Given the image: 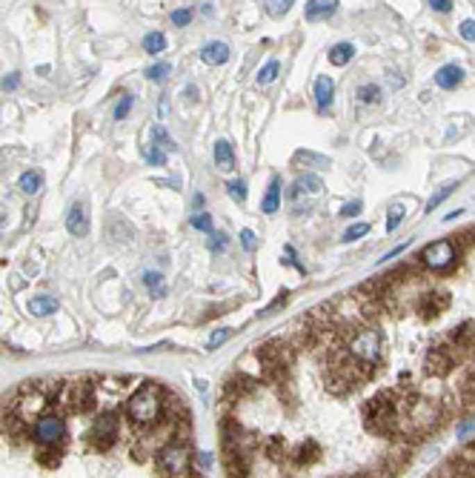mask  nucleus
<instances>
[{
    "mask_svg": "<svg viewBox=\"0 0 475 478\" xmlns=\"http://www.w3.org/2000/svg\"><path fill=\"white\" fill-rule=\"evenodd\" d=\"M132 387L103 375L17 387L0 401V478H203L186 404L135 421Z\"/></svg>",
    "mask_w": 475,
    "mask_h": 478,
    "instance_id": "obj_1",
    "label": "nucleus"
},
{
    "mask_svg": "<svg viewBox=\"0 0 475 478\" xmlns=\"http://www.w3.org/2000/svg\"><path fill=\"white\" fill-rule=\"evenodd\" d=\"M344 349L355 358V361L361 364H378V358H381V332H378L375 327H358L352 332V336L347 338Z\"/></svg>",
    "mask_w": 475,
    "mask_h": 478,
    "instance_id": "obj_2",
    "label": "nucleus"
},
{
    "mask_svg": "<svg viewBox=\"0 0 475 478\" xmlns=\"http://www.w3.org/2000/svg\"><path fill=\"white\" fill-rule=\"evenodd\" d=\"M461 364V352H456L453 347H433L430 352H426L424 358V372L426 375H433V378H444L449 375L456 367Z\"/></svg>",
    "mask_w": 475,
    "mask_h": 478,
    "instance_id": "obj_3",
    "label": "nucleus"
},
{
    "mask_svg": "<svg viewBox=\"0 0 475 478\" xmlns=\"http://www.w3.org/2000/svg\"><path fill=\"white\" fill-rule=\"evenodd\" d=\"M421 264L426 267V270H449L456 264V244L453 241H433V244H426L424 249H421Z\"/></svg>",
    "mask_w": 475,
    "mask_h": 478,
    "instance_id": "obj_4",
    "label": "nucleus"
},
{
    "mask_svg": "<svg viewBox=\"0 0 475 478\" xmlns=\"http://www.w3.org/2000/svg\"><path fill=\"white\" fill-rule=\"evenodd\" d=\"M447 301H449V295H447V292H438V290L424 292V295L418 298V315H421L424 321L438 318V315L444 313V309H447Z\"/></svg>",
    "mask_w": 475,
    "mask_h": 478,
    "instance_id": "obj_5",
    "label": "nucleus"
},
{
    "mask_svg": "<svg viewBox=\"0 0 475 478\" xmlns=\"http://www.w3.org/2000/svg\"><path fill=\"white\" fill-rule=\"evenodd\" d=\"M447 347H453L456 352H472L475 347V324H458L447 332Z\"/></svg>",
    "mask_w": 475,
    "mask_h": 478,
    "instance_id": "obj_6",
    "label": "nucleus"
},
{
    "mask_svg": "<svg viewBox=\"0 0 475 478\" xmlns=\"http://www.w3.org/2000/svg\"><path fill=\"white\" fill-rule=\"evenodd\" d=\"M321 192H324V181H321L318 175H312V172H306V175H301V178L292 183L290 201H298V198H318Z\"/></svg>",
    "mask_w": 475,
    "mask_h": 478,
    "instance_id": "obj_7",
    "label": "nucleus"
},
{
    "mask_svg": "<svg viewBox=\"0 0 475 478\" xmlns=\"http://www.w3.org/2000/svg\"><path fill=\"white\" fill-rule=\"evenodd\" d=\"M201 58H203V63H209V66H221V63L229 60V46H226L224 40L206 43L203 49H201Z\"/></svg>",
    "mask_w": 475,
    "mask_h": 478,
    "instance_id": "obj_8",
    "label": "nucleus"
},
{
    "mask_svg": "<svg viewBox=\"0 0 475 478\" xmlns=\"http://www.w3.org/2000/svg\"><path fill=\"white\" fill-rule=\"evenodd\" d=\"M332 98H335V83H332L329 75H321L315 81V101H318V109L326 112L332 106Z\"/></svg>",
    "mask_w": 475,
    "mask_h": 478,
    "instance_id": "obj_9",
    "label": "nucleus"
},
{
    "mask_svg": "<svg viewBox=\"0 0 475 478\" xmlns=\"http://www.w3.org/2000/svg\"><path fill=\"white\" fill-rule=\"evenodd\" d=\"M461 81H464V69H461V66H456V63L441 66V69H438V75H435V83H438L441 89H456Z\"/></svg>",
    "mask_w": 475,
    "mask_h": 478,
    "instance_id": "obj_10",
    "label": "nucleus"
},
{
    "mask_svg": "<svg viewBox=\"0 0 475 478\" xmlns=\"http://www.w3.org/2000/svg\"><path fill=\"white\" fill-rule=\"evenodd\" d=\"M66 229L72 235H86L89 232V218H86V209L81 204H75L72 209H69V218H66Z\"/></svg>",
    "mask_w": 475,
    "mask_h": 478,
    "instance_id": "obj_11",
    "label": "nucleus"
},
{
    "mask_svg": "<svg viewBox=\"0 0 475 478\" xmlns=\"http://www.w3.org/2000/svg\"><path fill=\"white\" fill-rule=\"evenodd\" d=\"M338 9V3H332V0H312V3H306V20H324V17H332Z\"/></svg>",
    "mask_w": 475,
    "mask_h": 478,
    "instance_id": "obj_12",
    "label": "nucleus"
},
{
    "mask_svg": "<svg viewBox=\"0 0 475 478\" xmlns=\"http://www.w3.org/2000/svg\"><path fill=\"white\" fill-rule=\"evenodd\" d=\"M278 206H281V178L275 175L269 181V189H267L264 201H260V209H264L267 215H272V212H278Z\"/></svg>",
    "mask_w": 475,
    "mask_h": 478,
    "instance_id": "obj_13",
    "label": "nucleus"
},
{
    "mask_svg": "<svg viewBox=\"0 0 475 478\" xmlns=\"http://www.w3.org/2000/svg\"><path fill=\"white\" fill-rule=\"evenodd\" d=\"M355 58V46L352 43H335L329 49V63L332 66H347Z\"/></svg>",
    "mask_w": 475,
    "mask_h": 478,
    "instance_id": "obj_14",
    "label": "nucleus"
},
{
    "mask_svg": "<svg viewBox=\"0 0 475 478\" xmlns=\"http://www.w3.org/2000/svg\"><path fill=\"white\" fill-rule=\"evenodd\" d=\"M29 313H32V315H38V318H46V315L58 313V301H55V298H49V295H40V298H35V301L29 304Z\"/></svg>",
    "mask_w": 475,
    "mask_h": 478,
    "instance_id": "obj_15",
    "label": "nucleus"
},
{
    "mask_svg": "<svg viewBox=\"0 0 475 478\" xmlns=\"http://www.w3.org/2000/svg\"><path fill=\"white\" fill-rule=\"evenodd\" d=\"M215 160H218V166H221L224 172H229L232 166H235V155H232V147H229L226 140H218L215 143Z\"/></svg>",
    "mask_w": 475,
    "mask_h": 478,
    "instance_id": "obj_16",
    "label": "nucleus"
},
{
    "mask_svg": "<svg viewBox=\"0 0 475 478\" xmlns=\"http://www.w3.org/2000/svg\"><path fill=\"white\" fill-rule=\"evenodd\" d=\"M469 117H464V115H458V117H453V121H449V129L444 132V138L447 140H456V138H461V135H467L469 132Z\"/></svg>",
    "mask_w": 475,
    "mask_h": 478,
    "instance_id": "obj_17",
    "label": "nucleus"
},
{
    "mask_svg": "<svg viewBox=\"0 0 475 478\" xmlns=\"http://www.w3.org/2000/svg\"><path fill=\"white\" fill-rule=\"evenodd\" d=\"M40 186H43V175H40V172H23V175H20V189H23L26 195H35Z\"/></svg>",
    "mask_w": 475,
    "mask_h": 478,
    "instance_id": "obj_18",
    "label": "nucleus"
},
{
    "mask_svg": "<svg viewBox=\"0 0 475 478\" xmlns=\"http://www.w3.org/2000/svg\"><path fill=\"white\" fill-rule=\"evenodd\" d=\"M144 283H147V290H149L155 298H163V295H166V283H163V275H160V272H147V275H144Z\"/></svg>",
    "mask_w": 475,
    "mask_h": 478,
    "instance_id": "obj_19",
    "label": "nucleus"
},
{
    "mask_svg": "<svg viewBox=\"0 0 475 478\" xmlns=\"http://www.w3.org/2000/svg\"><path fill=\"white\" fill-rule=\"evenodd\" d=\"M152 140H155L152 147H158L160 152H163V149H166V152H175V149H178V147H175V140H172L169 135H166V129H163V126H155V129H152Z\"/></svg>",
    "mask_w": 475,
    "mask_h": 478,
    "instance_id": "obj_20",
    "label": "nucleus"
},
{
    "mask_svg": "<svg viewBox=\"0 0 475 478\" xmlns=\"http://www.w3.org/2000/svg\"><path fill=\"white\" fill-rule=\"evenodd\" d=\"M144 49H147V55H160L166 49V38L160 32H149L144 38Z\"/></svg>",
    "mask_w": 475,
    "mask_h": 478,
    "instance_id": "obj_21",
    "label": "nucleus"
},
{
    "mask_svg": "<svg viewBox=\"0 0 475 478\" xmlns=\"http://www.w3.org/2000/svg\"><path fill=\"white\" fill-rule=\"evenodd\" d=\"M378 98H381V89H378L375 83H364L358 89V101L361 104H378Z\"/></svg>",
    "mask_w": 475,
    "mask_h": 478,
    "instance_id": "obj_22",
    "label": "nucleus"
},
{
    "mask_svg": "<svg viewBox=\"0 0 475 478\" xmlns=\"http://www.w3.org/2000/svg\"><path fill=\"white\" fill-rule=\"evenodd\" d=\"M278 72H281V63H278V60H269V63H267L264 69H260V75H258V83H264V86H267V83H272V81L278 78Z\"/></svg>",
    "mask_w": 475,
    "mask_h": 478,
    "instance_id": "obj_23",
    "label": "nucleus"
},
{
    "mask_svg": "<svg viewBox=\"0 0 475 478\" xmlns=\"http://www.w3.org/2000/svg\"><path fill=\"white\" fill-rule=\"evenodd\" d=\"M295 163H312V166H329V160H326L324 155H315V152H306V149H301V152L295 155Z\"/></svg>",
    "mask_w": 475,
    "mask_h": 478,
    "instance_id": "obj_24",
    "label": "nucleus"
},
{
    "mask_svg": "<svg viewBox=\"0 0 475 478\" xmlns=\"http://www.w3.org/2000/svg\"><path fill=\"white\" fill-rule=\"evenodd\" d=\"M226 189H229V195H232L238 204L247 201V181H241V178H238V181H229Z\"/></svg>",
    "mask_w": 475,
    "mask_h": 478,
    "instance_id": "obj_25",
    "label": "nucleus"
},
{
    "mask_svg": "<svg viewBox=\"0 0 475 478\" xmlns=\"http://www.w3.org/2000/svg\"><path fill=\"white\" fill-rule=\"evenodd\" d=\"M367 232H369V224H364V221H361V224H352V226L344 232V244H349V241H358V238H364Z\"/></svg>",
    "mask_w": 475,
    "mask_h": 478,
    "instance_id": "obj_26",
    "label": "nucleus"
},
{
    "mask_svg": "<svg viewBox=\"0 0 475 478\" xmlns=\"http://www.w3.org/2000/svg\"><path fill=\"white\" fill-rule=\"evenodd\" d=\"M169 72H172L169 63H158V66H149V69H147V78H149V81H163L166 75H169Z\"/></svg>",
    "mask_w": 475,
    "mask_h": 478,
    "instance_id": "obj_27",
    "label": "nucleus"
},
{
    "mask_svg": "<svg viewBox=\"0 0 475 478\" xmlns=\"http://www.w3.org/2000/svg\"><path fill=\"white\" fill-rule=\"evenodd\" d=\"M401 221H403V206H392L387 215V232H395Z\"/></svg>",
    "mask_w": 475,
    "mask_h": 478,
    "instance_id": "obj_28",
    "label": "nucleus"
},
{
    "mask_svg": "<svg viewBox=\"0 0 475 478\" xmlns=\"http://www.w3.org/2000/svg\"><path fill=\"white\" fill-rule=\"evenodd\" d=\"M290 9H292V3H290V0H283V3H281V0H275V3H267V15H272V17L287 15Z\"/></svg>",
    "mask_w": 475,
    "mask_h": 478,
    "instance_id": "obj_29",
    "label": "nucleus"
},
{
    "mask_svg": "<svg viewBox=\"0 0 475 478\" xmlns=\"http://www.w3.org/2000/svg\"><path fill=\"white\" fill-rule=\"evenodd\" d=\"M169 20L175 23V26H186V23H192V9H175L169 15Z\"/></svg>",
    "mask_w": 475,
    "mask_h": 478,
    "instance_id": "obj_30",
    "label": "nucleus"
},
{
    "mask_svg": "<svg viewBox=\"0 0 475 478\" xmlns=\"http://www.w3.org/2000/svg\"><path fill=\"white\" fill-rule=\"evenodd\" d=\"M453 189H456V183H449V186L438 189V192H435V195L430 198V204H426V209H430V212H433V209H435V206H438V204H441V201H444V198H447L449 192H453Z\"/></svg>",
    "mask_w": 475,
    "mask_h": 478,
    "instance_id": "obj_31",
    "label": "nucleus"
},
{
    "mask_svg": "<svg viewBox=\"0 0 475 478\" xmlns=\"http://www.w3.org/2000/svg\"><path fill=\"white\" fill-rule=\"evenodd\" d=\"M192 226L201 229V232H212V218H209V212H201L192 218Z\"/></svg>",
    "mask_w": 475,
    "mask_h": 478,
    "instance_id": "obj_32",
    "label": "nucleus"
},
{
    "mask_svg": "<svg viewBox=\"0 0 475 478\" xmlns=\"http://www.w3.org/2000/svg\"><path fill=\"white\" fill-rule=\"evenodd\" d=\"M226 338H229V329H218V332H212V336H209V341H206V349H215V347H221Z\"/></svg>",
    "mask_w": 475,
    "mask_h": 478,
    "instance_id": "obj_33",
    "label": "nucleus"
},
{
    "mask_svg": "<svg viewBox=\"0 0 475 478\" xmlns=\"http://www.w3.org/2000/svg\"><path fill=\"white\" fill-rule=\"evenodd\" d=\"M283 301H287V290H283V292H281V295H278L267 309H260V318H267V315H272V313H275V309H281V306H283Z\"/></svg>",
    "mask_w": 475,
    "mask_h": 478,
    "instance_id": "obj_34",
    "label": "nucleus"
},
{
    "mask_svg": "<svg viewBox=\"0 0 475 478\" xmlns=\"http://www.w3.org/2000/svg\"><path fill=\"white\" fill-rule=\"evenodd\" d=\"M129 109H132V98H124L121 104L115 106V121H124V117L129 115Z\"/></svg>",
    "mask_w": 475,
    "mask_h": 478,
    "instance_id": "obj_35",
    "label": "nucleus"
},
{
    "mask_svg": "<svg viewBox=\"0 0 475 478\" xmlns=\"http://www.w3.org/2000/svg\"><path fill=\"white\" fill-rule=\"evenodd\" d=\"M241 244H244V249H247V252H252V249L258 247V241H255V232L244 229V232H241Z\"/></svg>",
    "mask_w": 475,
    "mask_h": 478,
    "instance_id": "obj_36",
    "label": "nucleus"
},
{
    "mask_svg": "<svg viewBox=\"0 0 475 478\" xmlns=\"http://www.w3.org/2000/svg\"><path fill=\"white\" fill-rule=\"evenodd\" d=\"M461 38L469 40V43L475 40V20H464V23H461Z\"/></svg>",
    "mask_w": 475,
    "mask_h": 478,
    "instance_id": "obj_37",
    "label": "nucleus"
},
{
    "mask_svg": "<svg viewBox=\"0 0 475 478\" xmlns=\"http://www.w3.org/2000/svg\"><path fill=\"white\" fill-rule=\"evenodd\" d=\"M206 247H209V249H224V247H226V238L218 235V232H212L209 241H206Z\"/></svg>",
    "mask_w": 475,
    "mask_h": 478,
    "instance_id": "obj_38",
    "label": "nucleus"
},
{
    "mask_svg": "<svg viewBox=\"0 0 475 478\" xmlns=\"http://www.w3.org/2000/svg\"><path fill=\"white\" fill-rule=\"evenodd\" d=\"M147 160H149V163H155V166H160V163L166 160V155H163L158 147H149V149H147Z\"/></svg>",
    "mask_w": 475,
    "mask_h": 478,
    "instance_id": "obj_39",
    "label": "nucleus"
},
{
    "mask_svg": "<svg viewBox=\"0 0 475 478\" xmlns=\"http://www.w3.org/2000/svg\"><path fill=\"white\" fill-rule=\"evenodd\" d=\"M472 429H475V418H464V421L458 424V438H467Z\"/></svg>",
    "mask_w": 475,
    "mask_h": 478,
    "instance_id": "obj_40",
    "label": "nucleus"
},
{
    "mask_svg": "<svg viewBox=\"0 0 475 478\" xmlns=\"http://www.w3.org/2000/svg\"><path fill=\"white\" fill-rule=\"evenodd\" d=\"M358 212H361V201H352V204H344L341 206V215H347V218H355Z\"/></svg>",
    "mask_w": 475,
    "mask_h": 478,
    "instance_id": "obj_41",
    "label": "nucleus"
},
{
    "mask_svg": "<svg viewBox=\"0 0 475 478\" xmlns=\"http://www.w3.org/2000/svg\"><path fill=\"white\" fill-rule=\"evenodd\" d=\"M430 6H433L435 12H444V15H447L449 9H453V3H449V0H433V3H430Z\"/></svg>",
    "mask_w": 475,
    "mask_h": 478,
    "instance_id": "obj_42",
    "label": "nucleus"
},
{
    "mask_svg": "<svg viewBox=\"0 0 475 478\" xmlns=\"http://www.w3.org/2000/svg\"><path fill=\"white\" fill-rule=\"evenodd\" d=\"M17 86V75H12V78H3V89H15Z\"/></svg>",
    "mask_w": 475,
    "mask_h": 478,
    "instance_id": "obj_43",
    "label": "nucleus"
},
{
    "mask_svg": "<svg viewBox=\"0 0 475 478\" xmlns=\"http://www.w3.org/2000/svg\"><path fill=\"white\" fill-rule=\"evenodd\" d=\"M390 83H392V86H395V89H398V86H401V83H403V78H395V75H392V78H390Z\"/></svg>",
    "mask_w": 475,
    "mask_h": 478,
    "instance_id": "obj_44",
    "label": "nucleus"
}]
</instances>
